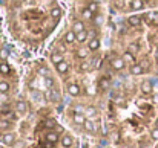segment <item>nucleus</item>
<instances>
[{
	"label": "nucleus",
	"mask_w": 158,
	"mask_h": 148,
	"mask_svg": "<svg viewBox=\"0 0 158 148\" xmlns=\"http://www.w3.org/2000/svg\"><path fill=\"white\" fill-rule=\"evenodd\" d=\"M2 142H3V145H6V146H13L14 145V142L17 140V134L14 133V131H5V133H2Z\"/></svg>",
	"instance_id": "f257e3e1"
},
{
	"label": "nucleus",
	"mask_w": 158,
	"mask_h": 148,
	"mask_svg": "<svg viewBox=\"0 0 158 148\" xmlns=\"http://www.w3.org/2000/svg\"><path fill=\"white\" fill-rule=\"evenodd\" d=\"M16 111L20 115V116H25L29 113V104L25 101V99H19L16 102Z\"/></svg>",
	"instance_id": "f03ea898"
},
{
	"label": "nucleus",
	"mask_w": 158,
	"mask_h": 148,
	"mask_svg": "<svg viewBox=\"0 0 158 148\" xmlns=\"http://www.w3.org/2000/svg\"><path fill=\"white\" fill-rule=\"evenodd\" d=\"M126 61H124V58L123 57H115V58H112L111 60V67L114 69V70H117V72H120V70H123L124 67H126Z\"/></svg>",
	"instance_id": "7ed1b4c3"
},
{
	"label": "nucleus",
	"mask_w": 158,
	"mask_h": 148,
	"mask_svg": "<svg viewBox=\"0 0 158 148\" xmlns=\"http://www.w3.org/2000/svg\"><path fill=\"white\" fill-rule=\"evenodd\" d=\"M66 89H68V93H69L72 98H77V96L81 95V87H80L78 83H69Z\"/></svg>",
	"instance_id": "20e7f679"
},
{
	"label": "nucleus",
	"mask_w": 158,
	"mask_h": 148,
	"mask_svg": "<svg viewBox=\"0 0 158 148\" xmlns=\"http://www.w3.org/2000/svg\"><path fill=\"white\" fill-rule=\"evenodd\" d=\"M100 48H101V41H100L98 37L88 40V49H89V52H97Z\"/></svg>",
	"instance_id": "39448f33"
},
{
	"label": "nucleus",
	"mask_w": 158,
	"mask_h": 148,
	"mask_svg": "<svg viewBox=\"0 0 158 148\" xmlns=\"http://www.w3.org/2000/svg\"><path fill=\"white\" fill-rule=\"evenodd\" d=\"M60 143L63 148H71L74 145V137L69 134V133H65L62 137H60Z\"/></svg>",
	"instance_id": "423d86ee"
},
{
	"label": "nucleus",
	"mask_w": 158,
	"mask_h": 148,
	"mask_svg": "<svg viewBox=\"0 0 158 148\" xmlns=\"http://www.w3.org/2000/svg\"><path fill=\"white\" fill-rule=\"evenodd\" d=\"M55 70H57L60 75H66V73L69 72V63L65 61V60H62L60 63L55 64Z\"/></svg>",
	"instance_id": "0eeeda50"
},
{
	"label": "nucleus",
	"mask_w": 158,
	"mask_h": 148,
	"mask_svg": "<svg viewBox=\"0 0 158 148\" xmlns=\"http://www.w3.org/2000/svg\"><path fill=\"white\" fill-rule=\"evenodd\" d=\"M129 72H130V75H134V76H137V75H143L144 67H143V64H140V63H134V64H130Z\"/></svg>",
	"instance_id": "6e6552de"
},
{
	"label": "nucleus",
	"mask_w": 158,
	"mask_h": 148,
	"mask_svg": "<svg viewBox=\"0 0 158 148\" xmlns=\"http://www.w3.org/2000/svg\"><path fill=\"white\" fill-rule=\"evenodd\" d=\"M83 127H85V130H86L88 133H92V134H95V133H97V124H95L94 121L88 119V118H86V121H85Z\"/></svg>",
	"instance_id": "1a4fd4ad"
},
{
	"label": "nucleus",
	"mask_w": 158,
	"mask_h": 148,
	"mask_svg": "<svg viewBox=\"0 0 158 148\" xmlns=\"http://www.w3.org/2000/svg\"><path fill=\"white\" fill-rule=\"evenodd\" d=\"M45 139H46V142H49V143H52V145H54V143H57V142L60 140V136H58V133H57V131H52V130H51V131H48V133H46Z\"/></svg>",
	"instance_id": "9d476101"
},
{
	"label": "nucleus",
	"mask_w": 158,
	"mask_h": 148,
	"mask_svg": "<svg viewBox=\"0 0 158 148\" xmlns=\"http://www.w3.org/2000/svg\"><path fill=\"white\" fill-rule=\"evenodd\" d=\"M71 29H72L75 34H78V32H81V31H86V25H85L83 20H74Z\"/></svg>",
	"instance_id": "9b49d317"
},
{
	"label": "nucleus",
	"mask_w": 158,
	"mask_h": 148,
	"mask_svg": "<svg viewBox=\"0 0 158 148\" xmlns=\"http://www.w3.org/2000/svg\"><path fill=\"white\" fill-rule=\"evenodd\" d=\"M97 115H98V108H97L95 105H88V107H85V116H86L88 119L95 118Z\"/></svg>",
	"instance_id": "f8f14e48"
},
{
	"label": "nucleus",
	"mask_w": 158,
	"mask_h": 148,
	"mask_svg": "<svg viewBox=\"0 0 158 148\" xmlns=\"http://www.w3.org/2000/svg\"><path fill=\"white\" fill-rule=\"evenodd\" d=\"M13 128V122L8 119H0V133H5V131H11Z\"/></svg>",
	"instance_id": "ddd939ff"
},
{
	"label": "nucleus",
	"mask_w": 158,
	"mask_h": 148,
	"mask_svg": "<svg viewBox=\"0 0 158 148\" xmlns=\"http://www.w3.org/2000/svg\"><path fill=\"white\" fill-rule=\"evenodd\" d=\"M88 55H89V49H86V48H78L77 51H75V57L78 58V60H88Z\"/></svg>",
	"instance_id": "4468645a"
},
{
	"label": "nucleus",
	"mask_w": 158,
	"mask_h": 148,
	"mask_svg": "<svg viewBox=\"0 0 158 148\" xmlns=\"http://www.w3.org/2000/svg\"><path fill=\"white\" fill-rule=\"evenodd\" d=\"M85 121H86L85 113H74V115H72V122H74L75 125H83Z\"/></svg>",
	"instance_id": "2eb2a0df"
},
{
	"label": "nucleus",
	"mask_w": 158,
	"mask_h": 148,
	"mask_svg": "<svg viewBox=\"0 0 158 148\" xmlns=\"http://www.w3.org/2000/svg\"><path fill=\"white\" fill-rule=\"evenodd\" d=\"M88 32L86 31H81V32H78V34H75V41L78 43V44H85V43H88Z\"/></svg>",
	"instance_id": "dca6fc26"
},
{
	"label": "nucleus",
	"mask_w": 158,
	"mask_h": 148,
	"mask_svg": "<svg viewBox=\"0 0 158 148\" xmlns=\"http://www.w3.org/2000/svg\"><path fill=\"white\" fill-rule=\"evenodd\" d=\"M140 89H141V92H143L144 95H150V93H152V90H153V87H152V83H150V81H143V83H141V86H140Z\"/></svg>",
	"instance_id": "f3484780"
},
{
	"label": "nucleus",
	"mask_w": 158,
	"mask_h": 148,
	"mask_svg": "<svg viewBox=\"0 0 158 148\" xmlns=\"http://www.w3.org/2000/svg\"><path fill=\"white\" fill-rule=\"evenodd\" d=\"M63 40H65L66 44H72V43H75V32H74L72 29H69V31L65 34Z\"/></svg>",
	"instance_id": "a211bd4d"
},
{
	"label": "nucleus",
	"mask_w": 158,
	"mask_h": 148,
	"mask_svg": "<svg viewBox=\"0 0 158 148\" xmlns=\"http://www.w3.org/2000/svg\"><path fill=\"white\" fill-rule=\"evenodd\" d=\"M129 6H130L132 11H141L144 8V2H143V0H132Z\"/></svg>",
	"instance_id": "6ab92c4d"
},
{
	"label": "nucleus",
	"mask_w": 158,
	"mask_h": 148,
	"mask_svg": "<svg viewBox=\"0 0 158 148\" xmlns=\"http://www.w3.org/2000/svg\"><path fill=\"white\" fill-rule=\"evenodd\" d=\"M127 23H129V26L137 28V26L141 25V19H140V16H130V17L127 19Z\"/></svg>",
	"instance_id": "aec40b11"
},
{
	"label": "nucleus",
	"mask_w": 158,
	"mask_h": 148,
	"mask_svg": "<svg viewBox=\"0 0 158 148\" xmlns=\"http://www.w3.org/2000/svg\"><path fill=\"white\" fill-rule=\"evenodd\" d=\"M0 73H2V75H9L11 73V67H9V64L6 61L0 63Z\"/></svg>",
	"instance_id": "412c9836"
},
{
	"label": "nucleus",
	"mask_w": 158,
	"mask_h": 148,
	"mask_svg": "<svg viewBox=\"0 0 158 148\" xmlns=\"http://www.w3.org/2000/svg\"><path fill=\"white\" fill-rule=\"evenodd\" d=\"M123 58H124V61L129 63V64H134V63H135V57H134V54H132L130 51H124Z\"/></svg>",
	"instance_id": "4be33fe9"
},
{
	"label": "nucleus",
	"mask_w": 158,
	"mask_h": 148,
	"mask_svg": "<svg viewBox=\"0 0 158 148\" xmlns=\"http://www.w3.org/2000/svg\"><path fill=\"white\" fill-rule=\"evenodd\" d=\"M62 14H63V11H62V8H58V6H55V8L51 9V17H52L54 20H58V19L62 17Z\"/></svg>",
	"instance_id": "5701e85b"
},
{
	"label": "nucleus",
	"mask_w": 158,
	"mask_h": 148,
	"mask_svg": "<svg viewBox=\"0 0 158 148\" xmlns=\"http://www.w3.org/2000/svg\"><path fill=\"white\" fill-rule=\"evenodd\" d=\"M98 86H100L101 90H107V89L111 87V81H109V78H101V79L98 81Z\"/></svg>",
	"instance_id": "b1692460"
},
{
	"label": "nucleus",
	"mask_w": 158,
	"mask_h": 148,
	"mask_svg": "<svg viewBox=\"0 0 158 148\" xmlns=\"http://www.w3.org/2000/svg\"><path fill=\"white\" fill-rule=\"evenodd\" d=\"M9 89H11L9 83H6V81H0V93H2V95H6V93L9 92Z\"/></svg>",
	"instance_id": "393cba45"
},
{
	"label": "nucleus",
	"mask_w": 158,
	"mask_h": 148,
	"mask_svg": "<svg viewBox=\"0 0 158 148\" xmlns=\"http://www.w3.org/2000/svg\"><path fill=\"white\" fill-rule=\"evenodd\" d=\"M92 69V63H89V61H86V60H83L81 63H80V70L81 72H89Z\"/></svg>",
	"instance_id": "a878e982"
},
{
	"label": "nucleus",
	"mask_w": 158,
	"mask_h": 148,
	"mask_svg": "<svg viewBox=\"0 0 158 148\" xmlns=\"http://www.w3.org/2000/svg\"><path fill=\"white\" fill-rule=\"evenodd\" d=\"M88 9H91L94 14H97V12H98V9H100V5H98V2H95V0L89 2V3H88Z\"/></svg>",
	"instance_id": "bb28decb"
},
{
	"label": "nucleus",
	"mask_w": 158,
	"mask_h": 148,
	"mask_svg": "<svg viewBox=\"0 0 158 148\" xmlns=\"http://www.w3.org/2000/svg\"><path fill=\"white\" fill-rule=\"evenodd\" d=\"M13 148H28V142L23 139H17L13 145Z\"/></svg>",
	"instance_id": "cd10ccee"
},
{
	"label": "nucleus",
	"mask_w": 158,
	"mask_h": 148,
	"mask_svg": "<svg viewBox=\"0 0 158 148\" xmlns=\"http://www.w3.org/2000/svg\"><path fill=\"white\" fill-rule=\"evenodd\" d=\"M81 16H83L85 19H88V20H92L95 14H94V12H92L91 9H88V8H85V9L81 11Z\"/></svg>",
	"instance_id": "c85d7f7f"
},
{
	"label": "nucleus",
	"mask_w": 158,
	"mask_h": 148,
	"mask_svg": "<svg viewBox=\"0 0 158 148\" xmlns=\"http://www.w3.org/2000/svg\"><path fill=\"white\" fill-rule=\"evenodd\" d=\"M62 60H63V55H60V54H57V52L51 54V63L57 64V63H60Z\"/></svg>",
	"instance_id": "c756f323"
},
{
	"label": "nucleus",
	"mask_w": 158,
	"mask_h": 148,
	"mask_svg": "<svg viewBox=\"0 0 158 148\" xmlns=\"http://www.w3.org/2000/svg\"><path fill=\"white\" fill-rule=\"evenodd\" d=\"M8 57H9L8 49H0V60H2V61H6V60H8Z\"/></svg>",
	"instance_id": "7c9ffc66"
},
{
	"label": "nucleus",
	"mask_w": 158,
	"mask_h": 148,
	"mask_svg": "<svg viewBox=\"0 0 158 148\" xmlns=\"http://www.w3.org/2000/svg\"><path fill=\"white\" fill-rule=\"evenodd\" d=\"M86 32H88V38H89V40H91V38H95V37H98V35H97V29H95V28H92V29H88Z\"/></svg>",
	"instance_id": "2f4dec72"
},
{
	"label": "nucleus",
	"mask_w": 158,
	"mask_h": 148,
	"mask_svg": "<svg viewBox=\"0 0 158 148\" xmlns=\"http://www.w3.org/2000/svg\"><path fill=\"white\" fill-rule=\"evenodd\" d=\"M127 51H130L132 54H135V52H138V44H135V43H130V44L127 46Z\"/></svg>",
	"instance_id": "473e14b6"
},
{
	"label": "nucleus",
	"mask_w": 158,
	"mask_h": 148,
	"mask_svg": "<svg viewBox=\"0 0 158 148\" xmlns=\"http://www.w3.org/2000/svg\"><path fill=\"white\" fill-rule=\"evenodd\" d=\"M150 137H152L153 140H158V128H156V127L150 131Z\"/></svg>",
	"instance_id": "72a5a7b5"
},
{
	"label": "nucleus",
	"mask_w": 158,
	"mask_h": 148,
	"mask_svg": "<svg viewBox=\"0 0 158 148\" xmlns=\"http://www.w3.org/2000/svg\"><path fill=\"white\" fill-rule=\"evenodd\" d=\"M74 113H85V107L83 105H75L74 107Z\"/></svg>",
	"instance_id": "f704fd0d"
},
{
	"label": "nucleus",
	"mask_w": 158,
	"mask_h": 148,
	"mask_svg": "<svg viewBox=\"0 0 158 148\" xmlns=\"http://www.w3.org/2000/svg\"><path fill=\"white\" fill-rule=\"evenodd\" d=\"M45 125H46V127H48V128H52V127H54V125H55V122H54V121H52V119H48V121H46V124H45Z\"/></svg>",
	"instance_id": "c9c22d12"
},
{
	"label": "nucleus",
	"mask_w": 158,
	"mask_h": 148,
	"mask_svg": "<svg viewBox=\"0 0 158 148\" xmlns=\"http://www.w3.org/2000/svg\"><path fill=\"white\" fill-rule=\"evenodd\" d=\"M92 20H94V23H95V25H98V23H101V17H100L98 14H97V16H94V19H92Z\"/></svg>",
	"instance_id": "e433bc0d"
},
{
	"label": "nucleus",
	"mask_w": 158,
	"mask_h": 148,
	"mask_svg": "<svg viewBox=\"0 0 158 148\" xmlns=\"http://www.w3.org/2000/svg\"><path fill=\"white\" fill-rule=\"evenodd\" d=\"M152 101H153V104H155V105H158V93L152 96Z\"/></svg>",
	"instance_id": "4c0bfd02"
},
{
	"label": "nucleus",
	"mask_w": 158,
	"mask_h": 148,
	"mask_svg": "<svg viewBox=\"0 0 158 148\" xmlns=\"http://www.w3.org/2000/svg\"><path fill=\"white\" fill-rule=\"evenodd\" d=\"M23 3H25V5H34L36 0H23Z\"/></svg>",
	"instance_id": "58836bf2"
},
{
	"label": "nucleus",
	"mask_w": 158,
	"mask_h": 148,
	"mask_svg": "<svg viewBox=\"0 0 158 148\" xmlns=\"http://www.w3.org/2000/svg\"><path fill=\"white\" fill-rule=\"evenodd\" d=\"M153 23L158 26V12H155V14H153Z\"/></svg>",
	"instance_id": "ea45409f"
},
{
	"label": "nucleus",
	"mask_w": 158,
	"mask_h": 148,
	"mask_svg": "<svg viewBox=\"0 0 158 148\" xmlns=\"http://www.w3.org/2000/svg\"><path fill=\"white\" fill-rule=\"evenodd\" d=\"M114 140H115V142L118 140V134H117V133H114Z\"/></svg>",
	"instance_id": "a19ab883"
},
{
	"label": "nucleus",
	"mask_w": 158,
	"mask_h": 148,
	"mask_svg": "<svg viewBox=\"0 0 158 148\" xmlns=\"http://www.w3.org/2000/svg\"><path fill=\"white\" fill-rule=\"evenodd\" d=\"M155 127H156V128H158V119H156V121H155Z\"/></svg>",
	"instance_id": "79ce46f5"
},
{
	"label": "nucleus",
	"mask_w": 158,
	"mask_h": 148,
	"mask_svg": "<svg viewBox=\"0 0 158 148\" xmlns=\"http://www.w3.org/2000/svg\"><path fill=\"white\" fill-rule=\"evenodd\" d=\"M156 148H158V146H156Z\"/></svg>",
	"instance_id": "37998d69"
}]
</instances>
